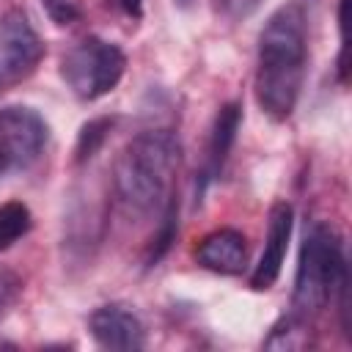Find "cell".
Returning a JSON list of instances; mask_svg holds the SVG:
<instances>
[{
  "label": "cell",
  "instance_id": "6da1fadb",
  "mask_svg": "<svg viewBox=\"0 0 352 352\" xmlns=\"http://www.w3.org/2000/svg\"><path fill=\"white\" fill-rule=\"evenodd\" d=\"M308 60V25L300 3H286L270 14L258 33V63L253 94L264 116L286 121L300 99Z\"/></svg>",
  "mask_w": 352,
  "mask_h": 352
},
{
  "label": "cell",
  "instance_id": "7a4b0ae2",
  "mask_svg": "<svg viewBox=\"0 0 352 352\" xmlns=\"http://www.w3.org/2000/svg\"><path fill=\"white\" fill-rule=\"evenodd\" d=\"M179 162L182 146L170 129H146L135 135L113 165V187L126 212L162 214L176 198Z\"/></svg>",
  "mask_w": 352,
  "mask_h": 352
},
{
  "label": "cell",
  "instance_id": "3957f363",
  "mask_svg": "<svg viewBox=\"0 0 352 352\" xmlns=\"http://www.w3.org/2000/svg\"><path fill=\"white\" fill-rule=\"evenodd\" d=\"M349 278L341 239L324 223H314L300 245L294 292H292V314L311 319L322 314L336 297L338 286Z\"/></svg>",
  "mask_w": 352,
  "mask_h": 352
},
{
  "label": "cell",
  "instance_id": "277c9868",
  "mask_svg": "<svg viewBox=\"0 0 352 352\" xmlns=\"http://www.w3.org/2000/svg\"><path fill=\"white\" fill-rule=\"evenodd\" d=\"M124 69H126L124 50L99 36H85L60 60L63 82L82 102H94L110 94L121 82Z\"/></svg>",
  "mask_w": 352,
  "mask_h": 352
},
{
  "label": "cell",
  "instance_id": "5b68a950",
  "mask_svg": "<svg viewBox=\"0 0 352 352\" xmlns=\"http://www.w3.org/2000/svg\"><path fill=\"white\" fill-rule=\"evenodd\" d=\"M44 58V41L28 14L11 8L0 16V91L25 82Z\"/></svg>",
  "mask_w": 352,
  "mask_h": 352
},
{
  "label": "cell",
  "instance_id": "8992f818",
  "mask_svg": "<svg viewBox=\"0 0 352 352\" xmlns=\"http://www.w3.org/2000/svg\"><path fill=\"white\" fill-rule=\"evenodd\" d=\"M47 121L33 107H3L0 110V146L14 162V170L28 168L47 143Z\"/></svg>",
  "mask_w": 352,
  "mask_h": 352
},
{
  "label": "cell",
  "instance_id": "52a82bcc",
  "mask_svg": "<svg viewBox=\"0 0 352 352\" xmlns=\"http://www.w3.org/2000/svg\"><path fill=\"white\" fill-rule=\"evenodd\" d=\"M292 226H294V212L286 201H275L270 206V217H267V242L264 250L258 256V264L250 272V289L256 292H267L275 286L280 270H283V258L289 250V236H292Z\"/></svg>",
  "mask_w": 352,
  "mask_h": 352
},
{
  "label": "cell",
  "instance_id": "ba28073f",
  "mask_svg": "<svg viewBox=\"0 0 352 352\" xmlns=\"http://www.w3.org/2000/svg\"><path fill=\"white\" fill-rule=\"evenodd\" d=\"M88 330L94 336V341L104 349H118V352H138L146 346V327L138 319L135 311H129L126 305L110 302V305H99L91 316H88Z\"/></svg>",
  "mask_w": 352,
  "mask_h": 352
},
{
  "label": "cell",
  "instance_id": "9c48e42d",
  "mask_svg": "<svg viewBox=\"0 0 352 352\" xmlns=\"http://www.w3.org/2000/svg\"><path fill=\"white\" fill-rule=\"evenodd\" d=\"M195 261L217 275H239L248 264V239L236 228H217L198 242Z\"/></svg>",
  "mask_w": 352,
  "mask_h": 352
},
{
  "label": "cell",
  "instance_id": "30bf717a",
  "mask_svg": "<svg viewBox=\"0 0 352 352\" xmlns=\"http://www.w3.org/2000/svg\"><path fill=\"white\" fill-rule=\"evenodd\" d=\"M239 124H242V107L236 102H228L217 110L214 116V124H212V132H209V146H206V182L220 176L226 160H228V151L236 140V132H239Z\"/></svg>",
  "mask_w": 352,
  "mask_h": 352
},
{
  "label": "cell",
  "instance_id": "8fae6325",
  "mask_svg": "<svg viewBox=\"0 0 352 352\" xmlns=\"http://www.w3.org/2000/svg\"><path fill=\"white\" fill-rule=\"evenodd\" d=\"M33 226V214L22 201H6L0 204V250H8L14 242H19Z\"/></svg>",
  "mask_w": 352,
  "mask_h": 352
},
{
  "label": "cell",
  "instance_id": "7c38bea8",
  "mask_svg": "<svg viewBox=\"0 0 352 352\" xmlns=\"http://www.w3.org/2000/svg\"><path fill=\"white\" fill-rule=\"evenodd\" d=\"M308 344H311L308 319H302V316H297V314L283 316V319L272 327L270 338L264 341L267 349H302V346H308Z\"/></svg>",
  "mask_w": 352,
  "mask_h": 352
},
{
  "label": "cell",
  "instance_id": "4fadbf2b",
  "mask_svg": "<svg viewBox=\"0 0 352 352\" xmlns=\"http://www.w3.org/2000/svg\"><path fill=\"white\" fill-rule=\"evenodd\" d=\"M110 129H113V118H94V121L82 124L80 138H77V148H74V160L80 165L88 162L102 148V143H104V138H107Z\"/></svg>",
  "mask_w": 352,
  "mask_h": 352
},
{
  "label": "cell",
  "instance_id": "5bb4252c",
  "mask_svg": "<svg viewBox=\"0 0 352 352\" xmlns=\"http://www.w3.org/2000/svg\"><path fill=\"white\" fill-rule=\"evenodd\" d=\"M19 289H22L19 278H16L14 272H8V270H0V319H3V314L14 305Z\"/></svg>",
  "mask_w": 352,
  "mask_h": 352
},
{
  "label": "cell",
  "instance_id": "9a60e30c",
  "mask_svg": "<svg viewBox=\"0 0 352 352\" xmlns=\"http://www.w3.org/2000/svg\"><path fill=\"white\" fill-rule=\"evenodd\" d=\"M50 11V16L58 22V25H66V22H74L80 16V8L74 0H41Z\"/></svg>",
  "mask_w": 352,
  "mask_h": 352
},
{
  "label": "cell",
  "instance_id": "2e32d148",
  "mask_svg": "<svg viewBox=\"0 0 352 352\" xmlns=\"http://www.w3.org/2000/svg\"><path fill=\"white\" fill-rule=\"evenodd\" d=\"M113 6H118L126 16H140L143 14V0H113Z\"/></svg>",
  "mask_w": 352,
  "mask_h": 352
},
{
  "label": "cell",
  "instance_id": "e0dca14e",
  "mask_svg": "<svg viewBox=\"0 0 352 352\" xmlns=\"http://www.w3.org/2000/svg\"><path fill=\"white\" fill-rule=\"evenodd\" d=\"M8 170H14V162L8 160V154H6L3 146H0V176H6Z\"/></svg>",
  "mask_w": 352,
  "mask_h": 352
},
{
  "label": "cell",
  "instance_id": "ac0fdd59",
  "mask_svg": "<svg viewBox=\"0 0 352 352\" xmlns=\"http://www.w3.org/2000/svg\"><path fill=\"white\" fill-rule=\"evenodd\" d=\"M228 6H234V8H239V11H245L242 8V3H248V6H256V0H226Z\"/></svg>",
  "mask_w": 352,
  "mask_h": 352
}]
</instances>
